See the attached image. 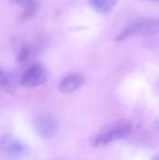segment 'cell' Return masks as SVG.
<instances>
[{
  "label": "cell",
  "mask_w": 159,
  "mask_h": 160,
  "mask_svg": "<svg viewBox=\"0 0 159 160\" xmlns=\"http://www.w3.org/2000/svg\"><path fill=\"white\" fill-rule=\"evenodd\" d=\"M159 33V20L144 19L129 24L117 38L118 41L124 40L130 37L144 36L151 37Z\"/></svg>",
  "instance_id": "1"
},
{
  "label": "cell",
  "mask_w": 159,
  "mask_h": 160,
  "mask_svg": "<svg viewBox=\"0 0 159 160\" xmlns=\"http://www.w3.org/2000/svg\"><path fill=\"white\" fill-rule=\"evenodd\" d=\"M29 56V49L26 46L22 47L21 51L19 52V54L17 56V62L18 63H23L27 60Z\"/></svg>",
  "instance_id": "9"
},
{
  "label": "cell",
  "mask_w": 159,
  "mask_h": 160,
  "mask_svg": "<svg viewBox=\"0 0 159 160\" xmlns=\"http://www.w3.org/2000/svg\"><path fill=\"white\" fill-rule=\"evenodd\" d=\"M149 1H154V2H157L159 0H149Z\"/></svg>",
  "instance_id": "11"
},
{
  "label": "cell",
  "mask_w": 159,
  "mask_h": 160,
  "mask_svg": "<svg viewBox=\"0 0 159 160\" xmlns=\"http://www.w3.org/2000/svg\"><path fill=\"white\" fill-rule=\"evenodd\" d=\"M155 158H157V159H159V156H157V157H156Z\"/></svg>",
  "instance_id": "12"
},
{
  "label": "cell",
  "mask_w": 159,
  "mask_h": 160,
  "mask_svg": "<svg viewBox=\"0 0 159 160\" xmlns=\"http://www.w3.org/2000/svg\"><path fill=\"white\" fill-rule=\"evenodd\" d=\"M132 128V125L127 121H121L112 127L94 137L92 143L94 146H102L112 142L120 140L127 136Z\"/></svg>",
  "instance_id": "2"
},
{
  "label": "cell",
  "mask_w": 159,
  "mask_h": 160,
  "mask_svg": "<svg viewBox=\"0 0 159 160\" xmlns=\"http://www.w3.org/2000/svg\"><path fill=\"white\" fill-rule=\"evenodd\" d=\"M47 80L46 70L41 64L32 65L22 76L21 84L24 87L34 88L43 84Z\"/></svg>",
  "instance_id": "4"
},
{
  "label": "cell",
  "mask_w": 159,
  "mask_h": 160,
  "mask_svg": "<svg viewBox=\"0 0 159 160\" xmlns=\"http://www.w3.org/2000/svg\"><path fill=\"white\" fill-rule=\"evenodd\" d=\"M28 154L26 145L14 136L6 134L0 137V157L7 159L22 158Z\"/></svg>",
  "instance_id": "3"
},
{
  "label": "cell",
  "mask_w": 159,
  "mask_h": 160,
  "mask_svg": "<svg viewBox=\"0 0 159 160\" xmlns=\"http://www.w3.org/2000/svg\"><path fill=\"white\" fill-rule=\"evenodd\" d=\"M84 82V77L81 74H71L59 83V91L67 94L80 88Z\"/></svg>",
  "instance_id": "6"
},
{
  "label": "cell",
  "mask_w": 159,
  "mask_h": 160,
  "mask_svg": "<svg viewBox=\"0 0 159 160\" xmlns=\"http://www.w3.org/2000/svg\"><path fill=\"white\" fill-rule=\"evenodd\" d=\"M14 82L13 80L9 75L0 70V89L7 91V92H13L14 91Z\"/></svg>",
  "instance_id": "8"
},
{
  "label": "cell",
  "mask_w": 159,
  "mask_h": 160,
  "mask_svg": "<svg viewBox=\"0 0 159 160\" xmlns=\"http://www.w3.org/2000/svg\"><path fill=\"white\" fill-rule=\"evenodd\" d=\"M34 128L37 133L44 138H51L55 135L58 129L57 122L51 114H40L34 120Z\"/></svg>",
  "instance_id": "5"
},
{
  "label": "cell",
  "mask_w": 159,
  "mask_h": 160,
  "mask_svg": "<svg viewBox=\"0 0 159 160\" xmlns=\"http://www.w3.org/2000/svg\"><path fill=\"white\" fill-rule=\"evenodd\" d=\"M10 3L17 5V6H20V7H22L24 8H29V7L37 4L36 0H10Z\"/></svg>",
  "instance_id": "10"
},
{
  "label": "cell",
  "mask_w": 159,
  "mask_h": 160,
  "mask_svg": "<svg viewBox=\"0 0 159 160\" xmlns=\"http://www.w3.org/2000/svg\"><path fill=\"white\" fill-rule=\"evenodd\" d=\"M118 0H90V6L98 13H108L112 10Z\"/></svg>",
  "instance_id": "7"
}]
</instances>
